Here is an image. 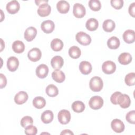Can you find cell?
<instances>
[{
    "label": "cell",
    "mask_w": 135,
    "mask_h": 135,
    "mask_svg": "<svg viewBox=\"0 0 135 135\" xmlns=\"http://www.w3.org/2000/svg\"><path fill=\"white\" fill-rule=\"evenodd\" d=\"M28 58L32 62L39 61L42 56L41 50L37 47H34L30 50L27 54Z\"/></svg>",
    "instance_id": "52a82bcc"
},
{
    "label": "cell",
    "mask_w": 135,
    "mask_h": 135,
    "mask_svg": "<svg viewBox=\"0 0 135 135\" xmlns=\"http://www.w3.org/2000/svg\"><path fill=\"white\" fill-rule=\"evenodd\" d=\"M28 98L27 93L25 91L18 92L14 97L15 102L18 105L25 103Z\"/></svg>",
    "instance_id": "9a60e30c"
},
{
    "label": "cell",
    "mask_w": 135,
    "mask_h": 135,
    "mask_svg": "<svg viewBox=\"0 0 135 135\" xmlns=\"http://www.w3.org/2000/svg\"><path fill=\"white\" fill-rule=\"evenodd\" d=\"M115 24L114 21L108 19L105 20L102 24V27L106 32H111L115 28Z\"/></svg>",
    "instance_id": "484cf974"
},
{
    "label": "cell",
    "mask_w": 135,
    "mask_h": 135,
    "mask_svg": "<svg viewBox=\"0 0 135 135\" xmlns=\"http://www.w3.org/2000/svg\"><path fill=\"white\" fill-rule=\"evenodd\" d=\"M33 123V119L30 116H25L21 120V125L23 128H25L30 125H32Z\"/></svg>",
    "instance_id": "e575fe53"
},
{
    "label": "cell",
    "mask_w": 135,
    "mask_h": 135,
    "mask_svg": "<svg viewBox=\"0 0 135 135\" xmlns=\"http://www.w3.org/2000/svg\"><path fill=\"white\" fill-rule=\"evenodd\" d=\"M36 29L33 26H30L26 28L24 32V38L27 41L31 42L34 39L36 36Z\"/></svg>",
    "instance_id": "5bb4252c"
},
{
    "label": "cell",
    "mask_w": 135,
    "mask_h": 135,
    "mask_svg": "<svg viewBox=\"0 0 135 135\" xmlns=\"http://www.w3.org/2000/svg\"><path fill=\"white\" fill-rule=\"evenodd\" d=\"M91 90L94 92L100 91L103 86V83L101 78L95 76L92 78L89 82Z\"/></svg>",
    "instance_id": "6da1fadb"
},
{
    "label": "cell",
    "mask_w": 135,
    "mask_h": 135,
    "mask_svg": "<svg viewBox=\"0 0 135 135\" xmlns=\"http://www.w3.org/2000/svg\"><path fill=\"white\" fill-rule=\"evenodd\" d=\"M110 3L111 6L116 9H120L123 6V0H111Z\"/></svg>",
    "instance_id": "74e56055"
},
{
    "label": "cell",
    "mask_w": 135,
    "mask_h": 135,
    "mask_svg": "<svg viewBox=\"0 0 135 135\" xmlns=\"http://www.w3.org/2000/svg\"><path fill=\"white\" fill-rule=\"evenodd\" d=\"M59 121L62 124H68L71 120L70 112L67 110H62L58 113Z\"/></svg>",
    "instance_id": "277c9868"
},
{
    "label": "cell",
    "mask_w": 135,
    "mask_h": 135,
    "mask_svg": "<svg viewBox=\"0 0 135 135\" xmlns=\"http://www.w3.org/2000/svg\"><path fill=\"white\" fill-rule=\"evenodd\" d=\"M45 91L46 94L51 97H54L58 95L59 94V90L57 88L53 85V84H50L49 85L46 89Z\"/></svg>",
    "instance_id": "1f68e13d"
},
{
    "label": "cell",
    "mask_w": 135,
    "mask_h": 135,
    "mask_svg": "<svg viewBox=\"0 0 135 135\" xmlns=\"http://www.w3.org/2000/svg\"><path fill=\"white\" fill-rule=\"evenodd\" d=\"M134 9H135V3L133 2L132 4H131L129 7L128 11L129 13V14L133 17H134Z\"/></svg>",
    "instance_id": "60d3db41"
},
{
    "label": "cell",
    "mask_w": 135,
    "mask_h": 135,
    "mask_svg": "<svg viewBox=\"0 0 135 135\" xmlns=\"http://www.w3.org/2000/svg\"><path fill=\"white\" fill-rule=\"evenodd\" d=\"M124 41L128 44L132 43L135 41V32L133 30H128L123 34Z\"/></svg>",
    "instance_id": "e0dca14e"
},
{
    "label": "cell",
    "mask_w": 135,
    "mask_h": 135,
    "mask_svg": "<svg viewBox=\"0 0 135 135\" xmlns=\"http://www.w3.org/2000/svg\"><path fill=\"white\" fill-rule=\"evenodd\" d=\"M75 38L79 43L84 46L88 45L91 42L90 36L84 32H78L76 34Z\"/></svg>",
    "instance_id": "7a4b0ae2"
},
{
    "label": "cell",
    "mask_w": 135,
    "mask_h": 135,
    "mask_svg": "<svg viewBox=\"0 0 135 135\" xmlns=\"http://www.w3.org/2000/svg\"><path fill=\"white\" fill-rule=\"evenodd\" d=\"M52 79L58 83L63 82L65 79V76L63 72L60 69L55 70L52 73Z\"/></svg>",
    "instance_id": "44dd1931"
},
{
    "label": "cell",
    "mask_w": 135,
    "mask_h": 135,
    "mask_svg": "<svg viewBox=\"0 0 135 135\" xmlns=\"http://www.w3.org/2000/svg\"><path fill=\"white\" fill-rule=\"evenodd\" d=\"M79 70L81 73L87 75L91 73L92 71V65L90 62L83 61L79 64Z\"/></svg>",
    "instance_id": "ac0fdd59"
},
{
    "label": "cell",
    "mask_w": 135,
    "mask_h": 135,
    "mask_svg": "<svg viewBox=\"0 0 135 135\" xmlns=\"http://www.w3.org/2000/svg\"><path fill=\"white\" fill-rule=\"evenodd\" d=\"M51 7L47 3H44L39 6L37 9V13L41 17H45L50 15Z\"/></svg>",
    "instance_id": "2e32d148"
},
{
    "label": "cell",
    "mask_w": 135,
    "mask_h": 135,
    "mask_svg": "<svg viewBox=\"0 0 135 135\" xmlns=\"http://www.w3.org/2000/svg\"><path fill=\"white\" fill-rule=\"evenodd\" d=\"M35 3H36V5H41L43 4H44V3H48V1H45V0H41V1H40V0H36L35 1Z\"/></svg>",
    "instance_id": "7bdbcfd3"
},
{
    "label": "cell",
    "mask_w": 135,
    "mask_h": 135,
    "mask_svg": "<svg viewBox=\"0 0 135 135\" xmlns=\"http://www.w3.org/2000/svg\"><path fill=\"white\" fill-rule=\"evenodd\" d=\"M7 11L11 14H14L16 13L20 9V5L19 3L16 1L13 0L8 2L6 6Z\"/></svg>",
    "instance_id": "30bf717a"
},
{
    "label": "cell",
    "mask_w": 135,
    "mask_h": 135,
    "mask_svg": "<svg viewBox=\"0 0 135 135\" xmlns=\"http://www.w3.org/2000/svg\"><path fill=\"white\" fill-rule=\"evenodd\" d=\"M118 104L123 109L128 108L131 104V100L128 95L126 94H121L118 99Z\"/></svg>",
    "instance_id": "ba28073f"
},
{
    "label": "cell",
    "mask_w": 135,
    "mask_h": 135,
    "mask_svg": "<svg viewBox=\"0 0 135 135\" xmlns=\"http://www.w3.org/2000/svg\"><path fill=\"white\" fill-rule=\"evenodd\" d=\"M124 81L127 85H134L135 82V73L134 72H131L127 74L125 77Z\"/></svg>",
    "instance_id": "836d02e7"
},
{
    "label": "cell",
    "mask_w": 135,
    "mask_h": 135,
    "mask_svg": "<svg viewBox=\"0 0 135 135\" xmlns=\"http://www.w3.org/2000/svg\"><path fill=\"white\" fill-rule=\"evenodd\" d=\"M126 120L130 123H135V111L134 110L130 111L127 113L126 116Z\"/></svg>",
    "instance_id": "8d00e7d4"
},
{
    "label": "cell",
    "mask_w": 135,
    "mask_h": 135,
    "mask_svg": "<svg viewBox=\"0 0 135 135\" xmlns=\"http://www.w3.org/2000/svg\"><path fill=\"white\" fill-rule=\"evenodd\" d=\"M85 8L84 6L80 3H75L73 6V13L76 18H82L85 15Z\"/></svg>",
    "instance_id": "5b68a950"
},
{
    "label": "cell",
    "mask_w": 135,
    "mask_h": 135,
    "mask_svg": "<svg viewBox=\"0 0 135 135\" xmlns=\"http://www.w3.org/2000/svg\"><path fill=\"white\" fill-rule=\"evenodd\" d=\"M1 51H2L4 47H5V45H3V40L2 39H1Z\"/></svg>",
    "instance_id": "ee69618b"
},
{
    "label": "cell",
    "mask_w": 135,
    "mask_h": 135,
    "mask_svg": "<svg viewBox=\"0 0 135 135\" xmlns=\"http://www.w3.org/2000/svg\"><path fill=\"white\" fill-rule=\"evenodd\" d=\"M121 94V93L120 92H118L117 91L115 92H114V93H113L110 98V101L113 104H118V99L119 96Z\"/></svg>",
    "instance_id": "f35d334b"
},
{
    "label": "cell",
    "mask_w": 135,
    "mask_h": 135,
    "mask_svg": "<svg viewBox=\"0 0 135 135\" xmlns=\"http://www.w3.org/2000/svg\"><path fill=\"white\" fill-rule=\"evenodd\" d=\"M99 26V23L97 19L94 18H91L87 20L85 27L90 31H95Z\"/></svg>",
    "instance_id": "cb8c5ba5"
},
{
    "label": "cell",
    "mask_w": 135,
    "mask_h": 135,
    "mask_svg": "<svg viewBox=\"0 0 135 135\" xmlns=\"http://www.w3.org/2000/svg\"><path fill=\"white\" fill-rule=\"evenodd\" d=\"M103 104V99L98 95L93 96L91 98L89 102L90 107L93 110H98L101 108Z\"/></svg>",
    "instance_id": "3957f363"
},
{
    "label": "cell",
    "mask_w": 135,
    "mask_h": 135,
    "mask_svg": "<svg viewBox=\"0 0 135 135\" xmlns=\"http://www.w3.org/2000/svg\"><path fill=\"white\" fill-rule=\"evenodd\" d=\"M35 72L36 75L39 78H45V77H46L49 73L48 66L44 64H40L36 68Z\"/></svg>",
    "instance_id": "4fadbf2b"
},
{
    "label": "cell",
    "mask_w": 135,
    "mask_h": 135,
    "mask_svg": "<svg viewBox=\"0 0 135 135\" xmlns=\"http://www.w3.org/2000/svg\"><path fill=\"white\" fill-rule=\"evenodd\" d=\"M53 113L51 110H46L44 111L41 117L42 122L45 124H48L51 122L53 120Z\"/></svg>",
    "instance_id": "603a6c76"
},
{
    "label": "cell",
    "mask_w": 135,
    "mask_h": 135,
    "mask_svg": "<svg viewBox=\"0 0 135 135\" xmlns=\"http://www.w3.org/2000/svg\"><path fill=\"white\" fill-rule=\"evenodd\" d=\"M118 61L122 65L128 64L132 61V56L129 53H122L119 56Z\"/></svg>",
    "instance_id": "7402d4cb"
},
{
    "label": "cell",
    "mask_w": 135,
    "mask_h": 135,
    "mask_svg": "<svg viewBox=\"0 0 135 135\" xmlns=\"http://www.w3.org/2000/svg\"><path fill=\"white\" fill-rule=\"evenodd\" d=\"M72 110L77 113L82 112L85 109V105L83 102L80 101H74L72 104Z\"/></svg>",
    "instance_id": "f546056e"
},
{
    "label": "cell",
    "mask_w": 135,
    "mask_h": 135,
    "mask_svg": "<svg viewBox=\"0 0 135 135\" xmlns=\"http://www.w3.org/2000/svg\"><path fill=\"white\" fill-rule=\"evenodd\" d=\"M46 104V101L42 97H36L33 100V105L38 109H42Z\"/></svg>",
    "instance_id": "83f0119b"
},
{
    "label": "cell",
    "mask_w": 135,
    "mask_h": 135,
    "mask_svg": "<svg viewBox=\"0 0 135 135\" xmlns=\"http://www.w3.org/2000/svg\"><path fill=\"white\" fill-rule=\"evenodd\" d=\"M56 8L59 13L66 14L70 9V4L65 1H60L56 4Z\"/></svg>",
    "instance_id": "d6986e66"
},
{
    "label": "cell",
    "mask_w": 135,
    "mask_h": 135,
    "mask_svg": "<svg viewBox=\"0 0 135 135\" xmlns=\"http://www.w3.org/2000/svg\"><path fill=\"white\" fill-rule=\"evenodd\" d=\"M81 54V52L79 47L76 46H73L69 50V54L72 59H78Z\"/></svg>",
    "instance_id": "4dcf8cb0"
},
{
    "label": "cell",
    "mask_w": 135,
    "mask_h": 135,
    "mask_svg": "<svg viewBox=\"0 0 135 135\" xmlns=\"http://www.w3.org/2000/svg\"><path fill=\"white\" fill-rule=\"evenodd\" d=\"M19 65V61L15 56L9 57L7 61V67L9 71L11 72L15 71Z\"/></svg>",
    "instance_id": "8fae6325"
},
{
    "label": "cell",
    "mask_w": 135,
    "mask_h": 135,
    "mask_svg": "<svg viewBox=\"0 0 135 135\" xmlns=\"http://www.w3.org/2000/svg\"><path fill=\"white\" fill-rule=\"evenodd\" d=\"M120 44V40L116 36L111 37L107 41V45L110 49H117L119 47Z\"/></svg>",
    "instance_id": "d4e9b609"
},
{
    "label": "cell",
    "mask_w": 135,
    "mask_h": 135,
    "mask_svg": "<svg viewBox=\"0 0 135 135\" xmlns=\"http://www.w3.org/2000/svg\"><path fill=\"white\" fill-rule=\"evenodd\" d=\"M12 49L16 53H21L25 50V45L22 41L17 40L13 43Z\"/></svg>",
    "instance_id": "4316f807"
},
{
    "label": "cell",
    "mask_w": 135,
    "mask_h": 135,
    "mask_svg": "<svg viewBox=\"0 0 135 135\" xmlns=\"http://www.w3.org/2000/svg\"><path fill=\"white\" fill-rule=\"evenodd\" d=\"M61 134H72L73 135L74 133L70 130L69 129H65L63 130L61 132Z\"/></svg>",
    "instance_id": "b9f144b4"
},
{
    "label": "cell",
    "mask_w": 135,
    "mask_h": 135,
    "mask_svg": "<svg viewBox=\"0 0 135 135\" xmlns=\"http://www.w3.org/2000/svg\"><path fill=\"white\" fill-rule=\"evenodd\" d=\"M102 70L103 72L107 74H112L116 70V65L111 61H107L103 63Z\"/></svg>",
    "instance_id": "8992f818"
},
{
    "label": "cell",
    "mask_w": 135,
    "mask_h": 135,
    "mask_svg": "<svg viewBox=\"0 0 135 135\" xmlns=\"http://www.w3.org/2000/svg\"><path fill=\"white\" fill-rule=\"evenodd\" d=\"M111 128L117 133H121L124 130V124L123 122L120 119H113L111 123Z\"/></svg>",
    "instance_id": "9c48e42d"
},
{
    "label": "cell",
    "mask_w": 135,
    "mask_h": 135,
    "mask_svg": "<svg viewBox=\"0 0 135 135\" xmlns=\"http://www.w3.org/2000/svg\"><path fill=\"white\" fill-rule=\"evenodd\" d=\"M51 47L54 51H60L63 49V43L60 39L54 38L51 43Z\"/></svg>",
    "instance_id": "f1b7e54d"
},
{
    "label": "cell",
    "mask_w": 135,
    "mask_h": 135,
    "mask_svg": "<svg viewBox=\"0 0 135 135\" xmlns=\"http://www.w3.org/2000/svg\"><path fill=\"white\" fill-rule=\"evenodd\" d=\"M0 77H1V89H2L3 88H4L7 83V79L5 77V76L2 74L1 73L0 74Z\"/></svg>",
    "instance_id": "ab89813d"
},
{
    "label": "cell",
    "mask_w": 135,
    "mask_h": 135,
    "mask_svg": "<svg viewBox=\"0 0 135 135\" xmlns=\"http://www.w3.org/2000/svg\"><path fill=\"white\" fill-rule=\"evenodd\" d=\"M42 30L45 33H50L54 29L55 25L54 22L51 20H46L43 21L41 25Z\"/></svg>",
    "instance_id": "7c38bea8"
},
{
    "label": "cell",
    "mask_w": 135,
    "mask_h": 135,
    "mask_svg": "<svg viewBox=\"0 0 135 135\" xmlns=\"http://www.w3.org/2000/svg\"><path fill=\"white\" fill-rule=\"evenodd\" d=\"M90 8L93 11H98L101 8V4L99 0H90L89 2Z\"/></svg>",
    "instance_id": "d6a6232c"
},
{
    "label": "cell",
    "mask_w": 135,
    "mask_h": 135,
    "mask_svg": "<svg viewBox=\"0 0 135 135\" xmlns=\"http://www.w3.org/2000/svg\"><path fill=\"white\" fill-rule=\"evenodd\" d=\"M51 64L53 69H60L63 65L64 61L61 56L56 55L51 59Z\"/></svg>",
    "instance_id": "ffe728a7"
},
{
    "label": "cell",
    "mask_w": 135,
    "mask_h": 135,
    "mask_svg": "<svg viewBox=\"0 0 135 135\" xmlns=\"http://www.w3.org/2000/svg\"><path fill=\"white\" fill-rule=\"evenodd\" d=\"M37 132V129L34 126L30 125L25 128V133L27 135H35Z\"/></svg>",
    "instance_id": "d590c367"
}]
</instances>
